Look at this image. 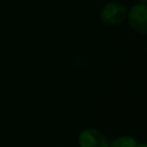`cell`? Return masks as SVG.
Wrapping results in <instances>:
<instances>
[{"label": "cell", "mask_w": 147, "mask_h": 147, "mask_svg": "<svg viewBox=\"0 0 147 147\" xmlns=\"http://www.w3.org/2000/svg\"><path fill=\"white\" fill-rule=\"evenodd\" d=\"M80 147H107L109 141L107 137L96 129H84L78 136Z\"/></svg>", "instance_id": "3"}, {"label": "cell", "mask_w": 147, "mask_h": 147, "mask_svg": "<svg viewBox=\"0 0 147 147\" xmlns=\"http://www.w3.org/2000/svg\"><path fill=\"white\" fill-rule=\"evenodd\" d=\"M138 147H147V144H142V145H138Z\"/></svg>", "instance_id": "6"}, {"label": "cell", "mask_w": 147, "mask_h": 147, "mask_svg": "<svg viewBox=\"0 0 147 147\" xmlns=\"http://www.w3.org/2000/svg\"><path fill=\"white\" fill-rule=\"evenodd\" d=\"M140 3H144V5H147V0H139Z\"/></svg>", "instance_id": "5"}, {"label": "cell", "mask_w": 147, "mask_h": 147, "mask_svg": "<svg viewBox=\"0 0 147 147\" xmlns=\"http://www.w3.org/2000/svg\"><path fill=\"white\" fill-rule=\"evenodd\" d=\"M126 14L127 9L124 5L111 1L102 7L100 11V20L107 25H118L125 20Z\"/></svg>", "instance_id": "1"}, {"label": "cell", "mask_w": 147, "mask_h": 147, "mask_svg": "<svg viewBox=\"0 0 147 147\" xmlns=\"http://www.w3.org/2000/svg\"><path fill=\"white\" fill-rule=\"evenodd\" d=\"M131 28L139 34H147V5L136 3L126 14Z\"/></svg>", "instance_id": "2"}, {"label": "cell", "mask_w": 147, "mask_h": 147, "mask_svg": "<svg viewBox=\"0 0 147 147\" xmlns=\"http://www.w3.org/2000/svg\"><path fill=\"white\" fill-rule=\"evenodd\" d=\"M107 147H138V141L133 137L122 136L110 141Z\"/></svg>", "instance_id": "4"}]
</instances>
